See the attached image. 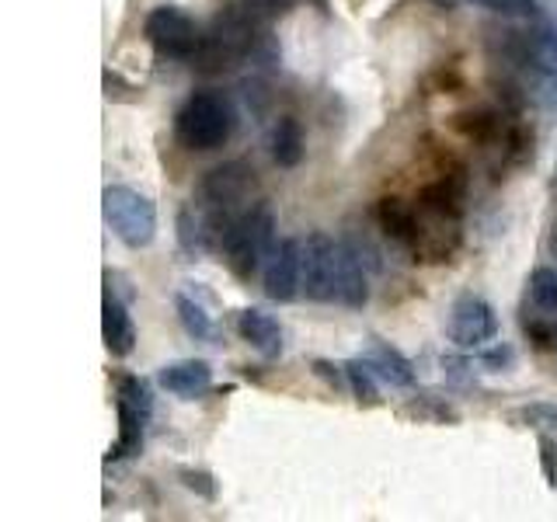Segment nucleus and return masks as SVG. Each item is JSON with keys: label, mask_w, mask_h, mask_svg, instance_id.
I'll return each mask as SVG.
<instances>
[{"label": "nucleus", "mask_w": 557, "mask_h": 522, "mask_svg": "<svg viewBox=\"0 0 557 522\" xmlns=\"http://www.w3.org/2000/svg\"><path fill=\"white\" fill-rule=\"evenodd\" d=\"M234 109L231 101L216 91H196L188 95L185 104L174 115V136L188 150H216L234 133Z\"/></svg>", "instance_id": "f257e3e1"}, {"label": "nucleus", "mask_w": 557, "mask_h": 522, "mask_svg": "<svg viewBox=\"0 0 557 522\" xmlns=\"http://www.w3.org/2000/svg\"><path fill=\"white\" fill-rule=\"evenodd\" d=\"M104 223L126 248H147L157 237V206L129 185H109L101 191Z\"/></svg>", "instance_id": "f03ea898"}, {"label": "nucleus", "mask_w": 557, "mask_h": 522, "mask_svg": "<svg viewBox=\"0 0 557 522\" xmlns=\"http://www.w3.org/2000/svg\"><path fill=\"white\" fill-rule=\"evenodd\" d=\"M144 35L161 57H171V60H191L202 46V35H199L196 22L174 4L153 8L144 22Z\"/></svg>", "instance_id": "7ed1b4c3"}, {"label": "nucleus", "mask_w": 557, "mask_h": 522, "mask_svg": "<svg viewBox=\"0 0 557 522\" xmlns=\"http://www.w3.org/2000/svg\"><path fill=\"white\" fill-rule=\"evenodd\" d=\"M460 248V213L453 209L418 206V231L411 240V251L425 265H440Z\"/></svg>", "instance_id": "20e7f679"}, {"label": "nucleus", "mask_w": 557, "mask_h": 522, "mask_svg": "<svg viewBox=\"0 0 557 522\" xmlns=\"http://www.w3.org/2000/svg\"><path fill=\"white\" fill-rule=\"evenodd\" d=\"M446 335H449L453 345H460V348H481L487 341H495V335H498V313H495L492 303L481 300V296L467 293L449 310Z\"/></svg>", "instance_id": "39448f33"}, {"label": "nucleus", "mask_w": 557, "mask_h": 522, "mask_svg": "<svg viewBox=\"0 0 557 522\" xmlns=\"http://www.w3.org/2000/svg\"><path fill=\"white\" fill-rule=\"evenodd\" d=\"M304 289V240L283 237L265 258V296L275 303H289Z\"/></svg>", "instance_id": "423d86ee"}, {"label": "nucleus", "mask_w": 557, "mask_h": 522, "mask_svg": "<svg viewBox=\"0 0 557 522\" xmlns=\"http://www.w3.org/2000/svg\"><path fill=\"white\" fill-rule=\"evenodd\" d=\"M335 258L338 240L327 234H310L304 240V293L313 303L335 300Z\"/></svg>", "instance_id": "0eeeda50"}, {"label": "nucleus", "mask_w": 557, "mask_h": 522, "mask_svg": "<svg viewBox=\"0 0 557 522\" xmlns=\"http://www.w3.org/2000/svg\"><path fill=\"white\" fill-rule=\"evenodd\" d=\"M335 300L348 310H362L370 303V278H366L362 258L345 240H338V258H335Z\"/></svg>", "instance_id": "6e6552de"}, {"label": "nucleus", "mask_w": 557, "mask_h": 522, "mask_svg": "<svg viewBox=\"0 0 557 522\" xmlns=\"http://www.w3.org/2000/svg\"><path fill=\"white\" fill-rule=\"evenodd\" d=\"M161 387L182 400H196L202 397L209 387H213V370H209L206 359H182V362H171L161 370Z\"/></svg>", "instance_id": "1a4fd4ad"}, {"label": "nucleus", "mask_w": 557, "mask_h": 522, "mask_svg": "<svg viewBox=\"0 0 557 522\" xmlns=\"http://www.w3.org/2000/svg\"><path fill=\"white\" fill-rule=\"evenodd\" d=\"M237 335L248 341L251 348H258L265 359L283 356V327L272 318V313L258 310V307H244L237 313Z\"/></svg>", "instance_id": "9d476101"}, {"label": "nucleus", "mask_w": 557, "mask_h": 522, "mask_svg": "<svg viewBox=\"0 0 557 522\" xmlns=\"http://www.w3.org/2000/svg\"><path fill=\"white\" fill-rule=\"evenodd\" d=\"M101 338H104V348H109L112 356H129L136 348V324L129 318L126 303L112 296V289L104 293V303H101Z\"/></svg>", "instance_id": "9b49d317"}, {"label": "nucleus", "mask_w": 557, "mask_h": 522, "mask_svg": "<svg viewBox=\"0 0 557 522\" xmlns=\"http://www.w3.org/2000/svg\"><path fill=\"white\" fill-rule=\"evenodd\" d=\"M366 365L380 376L387 380L391 387H414V365L405 352H397V348L391 341L383 338H370V345H366Z\"/></svg>", "instance_id": "f8f14e48"}, {"label": "nucleus", "mask_w": 557, "mask_h": 522, "mask_svg": "<svg viewBox=\"0 0 557 522\" xmlns=\"http://www.w3.org/2000/svg\"><path fill=\"white\" fill-rule=\"evenodd\" d=\"M376 220H380V231L387 234L391 240L397 244H408L414 240V231H418V209H411L405 199H380L376 206Z\"/></svg>", "instance_id": "ddd939ff"}, {"label": "nucleus", "mask_w": 557, "mask_h": 522, "mask_svg": "<svg viewBox=\"0 0 557 522\" xmlns=\"http://www.w3.org/2000/svg\"><path fill=\"white\" fill-rule=\"evenodd\" d=\"M272 161L278 167H296L304 161V129L293 115H283L272 129Z\"/></svg>", "instance_id": "4468645a"}, {"label": "nucleus", "mask_w": 557, "mask_h": 522, "mask_svg": "<svg viewBox=\"0 0 557 522\" xmlns=\"http://www.w3.org/2000/svg\"><path fill=\"white\" fill-rule=\"evenodd\" d=\"M115 411H119V439L109 449V460H122V457H133L144 446V428H147V418L133 411L129 405L115 400Z\"/></svg>", "instance_id": "2eb2a0df"}, {"label": "nucleus", "mask_w": 557, "mask_h": 522, "mask_svg": "<svg viewBox=\"0 0 557 522\" xmlns=\"http://www.w3.org/2000/svg\"><path fill=\"white\" fill-rule=\"evenodd\" d=\"M174 310H178V321H182L188 338H196V341H216V324H213V318H209L206 307L196 300V296L178 293V296H174Z\"/></svg>", "instance_id": "dca6fc26"}, {"label": "nucleus", "mask_w": 557, "mask_h": 522, "mask_svg": "<svg viewBox=\"0 0 557 522\" xmlns=\"http://www.w3.org/2000/svg\"><path fill=\"white\" fill-rule=\"evenodd\" d=\"M345 376H348V390H352L359 408H376L380 405V387H376V373L366 365V359H348L345 362Z\"/></svg>", "instance_id": "f3484780"}, {"label": "nucleus", "mask_w": 557, "mask_h": 522, "mask_svg": "<svg viewBox=\"0 0 557 522\" xmlns=\"http://www.w3.org/2000/svg\"><path fill=\"white\" fill-rule=\"evenodd\" d=\"M505 418H509V425H516V428H554L557 425V400H533V405H519Z\"/></svg>", "instance_id": "a211bd4d"}, {"label": "nucleus", "mask_w": 557, "mask_h": 522, "mask_svg": "<svg viewBox=\"0 0 557 522\" xmlns=\"http://www.w3.org/2000/svg\"><path fill=\"white\" fill-rule=\"evenodd\" d=\"M527 289H530V303L540 313H557V269H547V265L533 269Z\"/></svg>", "instance_id": "6ab92c4d"}, {"label": "nucleus", "mask_w": 557, "mask_h": 522, "mask_svg": "<svg viewBox=\"0 0 557 522\" xmlns=\"http://www.w3.org/2000/svg\"><path fill=\"white\" fill-rule=\"evenodd\" d=\"M400 418H414V422H429V425H446V422H457V411L435 397H414L400 408Z\"/></svg>", "instance_id": "aec40b11"}, {"label": "nucleus", "mask_w": 557, "mask_h": 522, "mask_svg": "<svg viewBox=\"0 0 557 522\" xmlns=\"http://www.w3.org/2000/svg\"><path fill=\"white\" fill-rule=\"evenodd\" d=\"M178 244H182V251H188V254L206 251V244H209L206 220H199L188 206L178 213Z\"/></svg>", "instance_id": "412c9836"}, {"label": "nucleus", "mask_w": 557, "mask_h": 522, "mask_svg": "<svg viewBox=\"0 0 557 522\" xmlns=\"http://www.w3.org/2000/svg\"><path fill=\"white\" fill-rule=\"evenodd\" d=\"M119 400H122V405H129L133 411H139L150 422L153 397H150V387L139 376H122L119 380Z\"/></svg>", "instance_id": "4be33fe9"}, {"label": "nucleus", "mask_w": 557, "mask_h": 522, "mask_svg": "<svg viewBox=\"0 0 557 522\" xmlns=\"http://www.w3.org/2000/svg\"><path fill=\"white\" fill-rule=\"evenodd\" d=\"M178 477H182V484L188 487V492H196L199 498H206V501L216 498V481H213L209 470H182Z\"/></svg>", "instance_id": "5701e85b"}, {"label": "nucleus", "mask_w": 557, "mask_h": 522, "mask_svg": "<svg viewBox=\"0 0 557 522\" xmlns=\"http://www.w3.org/2000/svg\"><path fill=\"white\" fill-rule=\"evenodd\" d=\"M540 470L550 487H557V439L554 435H540Z\"/></svg>", "instance_id": "b1692460"}, {"label": "nucleus", "mask_w": 557, "mask_h": 522, "mask_svg": "<svg viewBox=\"0 0 557 522\" xmlns=\"http://www.w3.org/2000/svg\"><path fill=\"white\" fill-rule=\"evenodd\" d=\"M487 8L505 17H533L540 11L536 0H487Z\"/></svg>", "instance_id": "393cba45"}, {"label": "nucleus", "mask_w": 557, "mask_h": 522, "mask_svg": "<svg viewBox=\"0 0 557 522\" xmlns=\"http://www.w3.org/2000/svg\"><path fill=\"white\" fill-rule=\"evenodd\" d=\"M313 373H318L331 390H342L345 383H348V376H345V365H335V362H324V359H318L313 362Z\"/></svg>", "instance_id": "a878e982"}, {"label": "nucleus", "mask_w": 557, "mask_h": 522, "mask_svg": "<svg viewBox=\"0 0 557 522\" xmlns=\"http://www.w3.org/2000/svg\"><path fill=\"white\" fill-rule=\"evenodd\" d=\"M481 362H484V365H498V370H505V365L512 362V348H509V345H498V348H492V352H481Z\"/></svg>", "instance_id": "bb28decb"}, {"label": "nucleus", "mask_w": 557, "mask_h": 522, "mask_svg": "<svg viewBox=\"0 0 557 522\" xmlns=\"http://www.w3.org/2000/svg\"><path fill=\"white\" fill-rule=\"evenodd\" d=\"M547 251H550V258L557 261V220L550 223V234H547Z\"/></svg>", "instance_id": "cd10ccee"}, {"label": "nucleus", "mask_w": 557, "mask_h": 522, "mask_svg": "<svg viewBox=\"0 0 557 522\" xmlns=\"http://www.w3.org/2000/svg\"><path fill=\"white\" fill-rule=\"evenodd\" d=\"M550 199L557 202V161H554V171H550Z\"/></svg>", "instance_id": "c85d7f7f"}, {"label": "nucleus", "mask_w": 557, "mask_h": 522, "mask_svg": "<svg viewBox=\"0 0 557 522\" xmlns=\"http://www.w3.org/2000/svg\"><path fill=\"white\" fill-rule=\"evenodd\" d=\"M550 348H557V324H550Z\"/></svg>", "instance_id": "c756f323"}, {"label": "nucleus", "mask_w": 557, "mask_h": 522, "mask_svg": "<svg viewBox=\"0 0 557 522\" xmlns=\"http://www.w3.org/2000/svg\"><path fill=\"white\" fill-rule=\"evenodd\" d=\"M474 4H481V8H487V0H474Z\"/></svg>", "instance_id": "7c9ffc66"}]
</instances>
